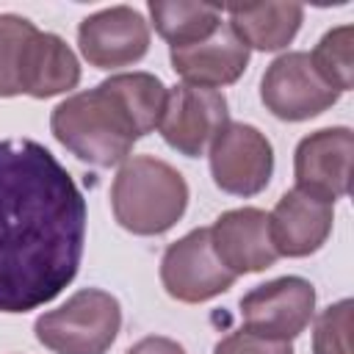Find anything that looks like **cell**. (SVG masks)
Wrapping results in <instances>:
<instances>
[{
	"label": "cell",
	"mask_w": 354,
	"mask_h": 354,
	"mask_svg": "<svg viewBox=\"0 0 354 354\" xmlns=\"http://www.w3.org/2000/svg\"><path fill=\"white\" fill-rule=\"evenodd\" d=\"M213 354H293V346L282 340H266L246 329H238L221 337L213 346Z\"/></svg>",
	"instance_id": "7402d4cb"
},
{
	"label": "cell",
	"mask_w": 354,
	"mask_h": 354,
	"mask_svg": "<svg viewBox=\"0 0 354 354\" xmlns=\"http://www.w3.org/2000/svg\"><path fill=\"white\" fill-rule=\"evenodd\" d=\"M313 313L315 288L304 277H279L241 296L243 329L266 340L290 343L307 329Z\"/></svg>",
	"instance_id": "ba28073f"
},
{
	"label": "cell",
	"mask_w": 354,
	"mask_h": 354,
	"mask_svg": "<svg viewBox=\"0 0 354 354\" xmlns=\"http://www.w3.org/2000/svg\"><path fill=\"white\" fill-rule=\"evenodd\" d=\"M213 183L232 196L260 194L274 174V147L254 124L227 122L207 147Z\"/></svg>",
	"instance_id": "52a82bcc"
},
{
	"label": "cell",
	"mask_w": 354,
	"mask_h": 354,
	"mask_svg": "<svg viewBox=\"0 0 354 354\" xmlns=\"http://www.w3.org/2000/svg\"><path fill=\"white\" fill-rule=\"evenodd\" d=\"M227 122L230 108L227 97L218 88L180 83L166 91V105L158 130L171 149L185 158H199L227 127Z\"/></svg>",
	"instance_id": "9c48e42d"
},
{
	"label": "cell",
	"mask_w": 354,
	"mask_h": 354,
	"mask_svg": "<svg viewBox=\"0 0 354 354\" xmlns=\"http://www.w3.org/2000/svg\"><path fill=\"white\" fill-rule=\"evenodd\" d=\"M351 155H354V133L343 124L304 136L293 152L296 188H304L329 202L343 199L348 194Z\"/></svg>",
	"instance_id": "8fae6325"
},
{
	"label": "cell",
	"mask_w": 354,
	"mask_h": 354,
	"mask_svg": "<svg viewBox=\"0 0 354 354\" xmlns=\"http://www.w3.org/2000/svg\"><path fill=\"white\" fill-rule=\"evenodd\" d=\"M207 230L216 257L235 277L266 271L279 260L268 232V213L260 207L227 210Z\"/></svg>",
	"instance_id": "4fadbf2b"
},
{
	"label": "cell",
	"mask_w": 354,
	"mask_h": 354,
	"mask_svg": "<svg viewBox=\"0 0 354 354\" xmlns=\"http://www.w3.org/2000/svg\"><path fill=\"white\" fill-rule=\"evenodd\" d=\"M50 130L64 149L97 169L124 163L141 138L133 116L105 80L58 102L50 113Z\"/></svg>",
	"instance_id": "7a4b0ae2"
},
{
	"label": "cell",
	"mask_w": 354,
	"mask_h": 354,
	"mask_svg": "<svg viewBox=\"0 0 354 354\" xmlns=\"http://www.w3.org/2000/svg\"><path fill=\"white\" fill-rule=\"evenodd\" d=\"M260 100L271 116L282 122H304L329 111L340 91H335L313 66L310 53L290 50L274 58L260 80Z\"/></svg>",
	"instance_id": "5b68a950"
},
{
	"label": "cell",
	"mask_w": 354,
	"mask_h": 354,
	"mask_svg": "<svg viewBox=\"0 0 354 354\" xmlns=\"http://www.w3.org/2000/svg\"><path fill=\"white\" fill-rule=\"evenodd\" d=\"M149 17L169 47H188L207 39L224 19V8L196 0H149Z\"/></svg>",
	"instance_id": "e0dca14e"
},
{
	"label": "cell",
	"mask_w": 354,
	"mask_h": 354,
	"mask_svg": "<svg viewBox=\"0 0 354 354\" xmlns=\"http://www.w3.org/2000/svg\"><path fill=\"white\" fill-rule=\"evenodd\" d=\"M39 28L19 14H0V97L22 94L19 66L28 39Z\"/></svg>",
	"instance_id": "ffe728a7"
},
{
	"label": "cell",
	"mask_w": 354,
	"mask_h": 354,
	"mask_svg": "<svg viewBox=\"0 0 354 354\" xmlns=\"http://www.w3.org/2000/svg\"><path fill=\"white\" fill-rule=\"evenodd\" d=\"M335 224V202L315 196L304 188H290L268 213L271 243L279 257L315 254Z\"/></svg>",
	"instance_id": "7c38bea8"
},
{
	"label": "cell",
	"mask_w": 354,
	"mask_h": 354,
	"mask_svg": "<svg viewBox=\"0 0 354 354\" xmlns=\"http://www.w3.org/2000/svg\"><path fill=\"white\" fill-rule=\"evenodd\" d=\"M235 274L216 257L210 230L196 227L169 243L160 257V282L166 293L183 304H202L235 285Z\"/></svg>",
	"instance_id": "8992f818"
},
{
	"label": "cell",
	"mask_w": 354,
	"mask_h": 354,
	"mask_svg": "<svg viewBox=\"0 0 354 354\" xmlns=\"http://www.w3.org/2000/svg\"><path fill=\"white\" fill-rule=\"evenodd\" d=\"M169 61H171V69L183 77V83L218 88V86L235 83L246 72L249 47L235 36L230 22H221L207 39L188 47H171Z\"/></svg>",
	"instance_id": "5bb4252c"
},
{
	"label": "cell",
	"mask_w": 354,
	"mask_h": 354,
	"mask_svg": "<svg viewBox=\"0 0 354 354\" xmlns=\"http://www.w3.org/2000/svg\"><path fill=\"white\" fill-rule=\"evenodd\" d=\"M127 354H188V351L177 340H171V337L149 335V337H141L138 343H133L127 348Z\"/></svg>",
	"instance_id": "603a6c76"
},
{
	"label": "cell",
	"mask_w": 354,
	"mask_h": 354,
	"mask_svg": "<svg viewBox=\"0 0 354 354\" xmlns=\"http://www.w3.org/2000/svg\"><path fill=\"white\" fill-rule=\"evenodd\" d=\"M235 36L260 53H274L288 47L304 19L299 3H232L224 8Z\"/></svg>",
	"instance_id": "2e32d148"
},
{
	"label": "cell",
	"mask_w": 354,
	"mask_h": 354,
	"mask_svg": "<svg viewBox=\"0 0 354 354\" xmlns=\"http://www.w3.org/2000/svg\"><path fill=\"white\" fill-rule=\"evenodd\" d=\"M122 329V304L100 288L72 293L36 318V340L53 354H105Z\"/></svg>",
	"instance_id": "277c9868"
},
{
	"label": "cell",
	"mask_w": 354,
	"mask_h": 354,
	"mask_svg": "<svg viewBox=\"0 0 354 354\" xmlns=\"http://www.w3.org/2000/svg\"><path fill=\"white\" fill-rule=\"evenodd\" d=\"M105 83L122 100L127 113L133 116L141 138L160 124L169 88L163 86V80L158 75H152V72H122V75H111Z\"/></svg>",
	"instance_id": "ac0fdd59"
},
{
	"label": "cell",
	"mask_w": 354,
	"mask_h": 354,
	"mask_svg": "<svg viewBox=\"0 0 354 354\" xmlns=\"http://www.w3.org/2000/svg\"><path fill=\"white\" fill-rule=\"evenodd\" d=\"M77 44L97 69L130 66L149 50V22L133 6H111L77 25Z\"/></svg>",
	"instance_id": "30bf717a"
},
{
	"label": "cell",
	"mask_w": 354,
	"mask_h": 354,
	"mask_svg": "<svg viewBox=\"0 0 354 354\" xmlns=\"http://www.w3.org/2000/svg\"><path fill=\"white\" fill-rule=\"evenodd\" d=\"M86 246V199L39 141H0V313L50 304L75 277Z\"/></svg>",
	"instance_id": "6da1fadb"
},
{
	"label": "cell",
	"mask_w": 354,
	"mask_h": 354,
	"mask_svg": "<svg viewBox=\"0 0 354 354\" xmlns=\"http://www.w3.org/2000/svg\"><path fill=\"white\" fill-rule=\"evenodd\" d=\"M310 61L335 91H348L354 86V28L337 25L326 30L310 53Z\"/></svg>",
	"instance_id": "d6986e66"
},
{
	"label": "cell",
	"mask_w": 354,
	"mask_h": 354,
	"mask_svg": "<svg viewBox=\"0 0 354 354\" xmlns=\"http://www.w3.org/2000/svg\"><path fill=\"white\" fill-rule=\"evenodd\" d=\"M80 83V61L72 47L47 30H36L22 53L19 86L22 94L47 100L64 91H72Z\"/></svg>",
	"instance_id": "9a60e30c"
},
{
	"label": "cell",
	"mask_w": 354,
	"mask_h": 354,
	"mask_svg": "<svg viewBox=\"0 0 354 354\" xmlns=\"http://www.w3.org/2000/svg\"><path fill=\"white\" fill-rule=\"evenodd\" d=\"M113 218L133 235L169 232L188 207V183L166 160L130 155L111 185Z\"/></svg>",
	"instance_id": "3957f363"
},
{
	"label": "cell",
	"mask_w": 354,
	"mask_h": 354,
	"mask_svg": "<svg viewBox=\"0 0 354 354\" xmlns=\"http://www.w3.org/2000/svg\"><path fill=\"white\" fill-rule=\"evenodd\" d=\"M351 299L321 310L313 326V354H351Z\"/></svg>",
	"instance_id": "44dd1931"
}]
</instances>
